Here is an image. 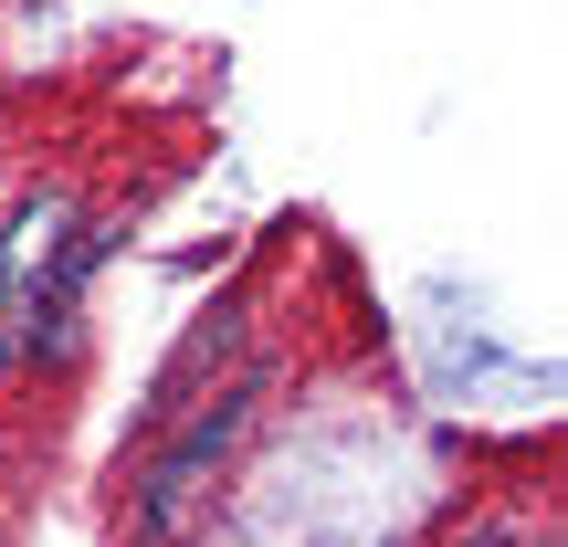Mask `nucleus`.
<instances>
[{
  "label": "nucleus",
  "mask_w": 568,
  "mask_h": 547,
  "mask_svg": "<svg viewBox=\"0 0 568 547\" xmlns=\"http://www.w3.org/2000/svg\"><path fill=\"white\" fill-rule=\"evenodd\" d=\"M243 432H253V379H232L222 401H211V411H190V422H180V443L148 464V485H138V527H148V537H180L190 516L211 506V474L232 464V443H243Z\"/></svg>",
  "instance_id": "obj_1"
},
{
  "label": "nucleus",
  "mask_w": 568,
  "mask_h": 547,
  "mask_svg": "<svg viewBox=\"0 0 568 547\" xmlns=\"http://www.w3.org/2000/svg\"><path fill=\"white\" fill-rule=\"evenodd\" d=\"M464 547H516V537H506V527H474V537H464Z\"/></svg>",
  "instance_id": "obj_2"
}]
</instances>
